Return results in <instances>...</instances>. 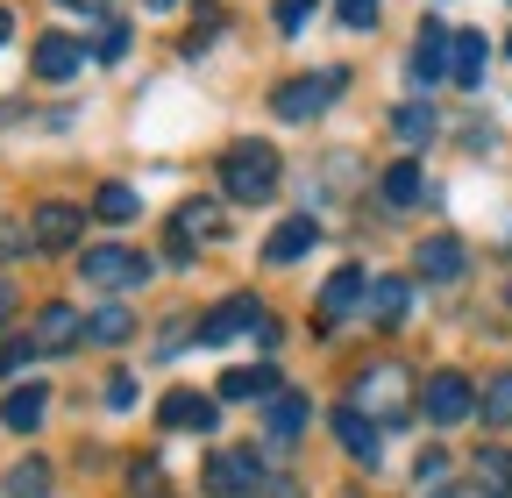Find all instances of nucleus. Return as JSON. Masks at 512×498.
Wrapping results in <instances>:
<instances>
[{
    "label": "nucleus",
    "mask_w": 512,
    "mask_h": 498,
    "mask_svg": "<svg viewBox=\"0 0 512 498\" xmlns=\"http://www.w3.org/2000/svg\"><path fill=\"white\" fill-rule=\"evenodd\" d=\"M278 178H285V164H278V150H271L264 136H242V143H228V157H221V193H228L235 207L271 200V193H278Z\"/></svg>",
    "instance_id": "obj_1"
},
{
    "label": "nucleus",
    "mask_w": 512,
    "mask_h": 498,
    "mask_svg": "<svg viewBox=\"0 0 512 498\" xmlns=\"http://www.w3.org/2000/svg\"><path fill=\"white\" fill-rule=\"evenodd\" d=\"M342 93H349V72H342V65H320V72L285 79V86L271 93V114H278V121H313V114H328V100H342Z\"/></svg>",
    "instance_id": "obj_2"
},
{
    "label": "nucleus",
    "mask_w": 512,
    "mask_h": 498,
    "mask_svg": "<svg viewBox=\"0 0 512 498\" xmlns=\"http://www.w3.org/2000/svg\"><path fill=\"white\" fill-rule=\"evenodd\" d=\"M356 413H370L377 427H392V420H406L413 413V385H406V370L399 363H370L363 378H356V399H349Z\"/></svg>",
    "instance_id": "obj_3"
},
{
    "label": "nucleus",
    "mask_w": 512,
    "mask_h": 498,
    "mask_svg": "<svg viewBox=\"0 0 512 498\" xmlns=\"http://www.w3.org/2000/svg\"><path fill=\"white\" fill-rule=\"evenodd\" d=\"M79 278L100 285V292H128V285L150 278V257H143V249H121V242H100V249L79 257Z\"/></svg>",
    "instance_id": "obj_4"
},
{
    "label": "nucleus",
    "mask_w": 512,
    "mask_h": 498,
    "mask_svg": "<svg viewBox=\"0 0 512 498\" xmlns=\"http://www.w3.org/2000/svg\"><path fill=\"white\" fill-rule=\"evenodd\" d=\"M420 420H434V427H463V420H477V385L463 378V370H434L427 392H420Z\"/></svg>",
    "instance_id": "obj_5"
},
{
    "label": "nucleus",
    "mask_w": 512,
    "mask_h": 498,
    "mask_svg": "<svg viewBox=\"0 0 512 498\" xmlns=\"http://www.w3.org/2000/svg\"><path fill=\"white\" fill-rule=\"evenodd\" d=\"M200 477H207L214 498H256V491L271 484V477H264V456H256V449H214Z\"/></svg>",
    "instance_id": "obj_6"
},
{
    "label": "nucleus",
    "mask_w": 512,
    "mask_h": 498,
    "mask_svg": "<svg viewBox=\"0 0 512 498\" xmlns=\"http://www.w3.org/2000/svg\"><path fill=\"white\" fill-rule=\"evenodd\" d=\"M221 235H228L221 200H185V207L171 214V249H178V257H200V249L221 242Z\"/></svg>",
    "instance_id": "obj_7"
},
{
    "label": "nucleus",
    "mask_w": 512,
    "mask_h": 498,
    "mask_svg": "<svg viewBox=\"0 0 512 498\" xmlns=\"http://www.w3.org/2000/svg\"><path fill=\"white\" fill-rule=\"evenodd\" d=\"M242 328H249V335L264 328V306H256L249 292H235V299H221V306H214V314L200 321V342H207V349H221V342H235Z\"/></svg>",
    "instance_id": "obj_8"
},
{
    "label": "nucleus",
    "mask_w": 512,
    "mask_h": 498,
    "mask_svg": "<svg viewBox=\"0 0 512 498\" xmlns=\"http://www.w3.org/2000/svg\"><path fill=\"white\" fill-rule=\"evenodd\" d=\"M29 65H36V79L43 86H72L79 79V65H86V43H72V36H36V57H29Z\"/></svg>",
    "instance_id": "obj_9"
},
{
    "label": "nucleus",
    "mask_w": 512,
    "mask_h": 498,
    "mask_svg": "<svg viewBox=\"0 0 512 498\" xmlns=\"http://www.w3.org/2000/svg\"><path fill=\"white\" fill-rule=\"evenodd\" d=\"M363 292H370V271L363 264H342L328 285H320V328H335V321H349L356 306H363Z\"/></svg>",
    "instance_id": "obj_10"
},
{
    "label": "nucleus",
    "mask_w": 512,
    "mask_h": 498,
    "mask_svg": "<svg viewBox=\"0 0 512 498\" xmlns=\"http://www.w3.org/2000/svg\"><path fill=\"white\" fill-rule=\"evenodd\" d=\"M328 427H335V442H342L356 463H377V456H384V427H377L370 413H356V406H335V413H328Z\"/></svg>",
    "instance_id": "obj_11"
},
{
    "label": "nucleus",
    "mask_w": 512,
    "mask_h": 498,
    "mask_svg": "<svg viewBox=\"0 0 512 498\" xmlns=\"http://www.w3.org/2000/svg\"><path fill=\"white\" fill-rule=\"evenodd\" d=\"M413 264H420V278H434V285H456V278L470 271V249H463L456 235H427V242L413 249Z\"/></svg>",
    "instance_id": "obj_12"
},
{
    "label": "nucleus",
    "mask_w": 512,
    "mask_h": 498,
    "mask_svg": "<svg viewBox=\"0 0 512 498\" xmlns=\"http://www.w3.org/2000/svg\"><path fill=\"white\" fill-rule=\"evenodd\" d=\"M79 228H86V214H79V207H64V200H43V207H36V221H29L36 249H72V242H79Z\"/></svg>",
    "instance_id": "obj_13"
},
{
    "label": "nucleus",
    "mask_w": 512,
    "mask_h": 498,
    "mask_svg": "<svg viewBox=\"0 0 512 498\" xmlns=\"http://www.w3.org/2000/svg\"><path fill=\"white\" fill-rule=\"evenodd\" d=\"M406 79H413V86H441V79H448V29H441V22H420V43H413Z\"/></svg>",
    "instance_id": "obj_14"
},
{
    "label": "nucleus",
    "mask_w": 512,
    "mask_h": 498,
    "mask_svg": "<svg viewBox=\"0 0 512 498\" xmlns=\"http://www.w3.org/2000/svg\"><path fill=\"white\" fill-rule=\"evenodd\" d=\"M157 420H164V427H178V434H214V420H221V413H214V399H207V392H171V399L157 406Z\"/></svg>",
    "instance_id": "obj_15"
},
{
    "label": "nucleus",
    "mask_w": 512,
    "mask_h": 498,
    "mask_svg": "<svg viewBox=\"0 0 512 498\" xmlns=\"http://www.w3.org/2000/svg\"><path fill=\"white\" fill-rule=\"evenodd\" d=\"M313 242H320V228H313L306 214H292V221H278V228L264 235V264H299Z\"/></svg>",
    "instance_id": "obj_16"
},
{
    "label": "nucleus",
    "mask_w": 512,
    "mask_h": 498,
    "mask_svg": "<svg viewBox=\"0 0 512 498\" xmlns=\"http://www.w3.org/2000/svg\"><path fill=\"white\" fill-rule=\"evenodd\" d=\"M43 413H50V385H15L8 399H0V420H8L15 434H36Z\"/></svg>",
    "instance_id": "obj_17"
},
{
    "label": "nucleus",
    "mask_w": 512,
    "mask_h": 498,
    "mask_svg": "<svg viewBox=\"0 0 512 498\" xmlns=\"http://www.w3.org/2000/svg\"><path fill=\"white\" fill-rule=\"evenodd\" d=\"M484 57H491V43H484L477 29L448 36V79H456V86H477V79H484Z\"/></svg>",
    "instance_id": "obj_18"
},
{
    "label": "nucleus",
    "mask_w": 512,
    "mask_h": 498,
    "mask_svg": "<svg viewBox=\"0 0 512 498\" xmlns=\"http://www.w3.org/2000/svg\"><path fill=\"white\" fill-rule=\"evenodd\" d=\"M79 335H86V321L72 314V306H43V321H36V349L43 356H64Z\"/></svg>",
    "instance_id": "obj_19"
},
{
    "label": "nucleus",
    "mask_w": 512,
    "mask_h": 498,
    "mask_svg": "<svg viewBox=\"0 0 512 498\" xmlns=\"http://www.w3.org/2000/svg\"><path fill=\"white\" fill-rule=\"evenodd\" d=\"M377 193H384V207H427L434 193H427V178H420V164H392L377 178Z\"/></svg>",
    "instance_id": "obj_20"
},
{
    "label": "nucleus",
    "mask_w": 512,
    "mask_h": 498,
    "mask_svg": "<svg viewBox=\"0 0 512 498\" xmlns=\"http://www.w3.org/2000/svg\"><path fill=\"white\" fill-rule=\"evenodd\" d=\"M434 129H441V121H434V107H427V100H406V107H392V136H399L406 150L434 143Z\"/></svg>",
    "instance_id": "obj_21"
},
{
    "label": "nucleus",
    "mask_w": 512,
    "mask_h": 498,
    "mask_svg": "<svg viewBox=\"0 0 512 498\" xmlns=\"http://www.w3.org/2000/svg\"><path fill=\"white\" fill-rule=\"evenodd\" d=\"M306 413H313V406H306L299 392H271V399H264V427L278 434V442H292V434L306 427Z\"/></svg>",
    "instance_id": "obj_22"
},
{
    "label": "nucleus",
    "mask_w": 512,
    "mask_h": 498,
    "mask_svg": "<svg viewBox=\"0 0 512 498\" xmlns=\"http://www.w3.org/2000/svg\"><path fill=\"white\" fill-rule=\"evenodd\" d=\"M271 385H278V370H271V356H264V363H249V370H228V378H221V399H271Z\"/></svg>",
    "instance_id": "obj_23"
},
{
    "label": "nucleus",
    "mask_w": 512,
    "mask_h": 498,
    "mask_svg": "<svg viewBox=\"0 0 512 498\" xmlns=\"http://www.w3.org/2000/svg\"><path fill=\"white\" fill-rule=\"evenodd\" d=\"M406 306H413V285H406V278H384V285H370V314H377L384 328H399V321H406Z\"/></svg>",
    "instance_id": "obj_24"
},
{
    "label": "nucleus",
    "mask_w": 512,
    "mask_h": 498,
    "mask_svg": "<svg viewBox=\"0 0 512 498\" xmlns=\"http://www.w3.org/2000/svg\"><path fill=\"white\" fill-rule=\"evenodd\" d=\"M477 420H491V427H512V370H498V378L477 392Z\"/></svg>",
    "instance_id": "obj_25"
},
{
    "label": "nucleus",
    "mask_w": 512,
    "mask_h": 498,
    "mask_svg": "<svg viewBox=\"0 0 512 498\" xmlns=\"http://www.w3.org/2000/svg\"><path fill=\"white\" fill-rule=\"evenodd\" d=\"M128 335H136V314H128V306H100V314L86 321V342H128Z\"/></svg>",
    "instance_id": "obj_26"
},
{
    "label": "nucleus",
    "mask_w": 512,
    "mask_h": 498,
    "mask_svg": "<svg viewBox=\"0 0 512 498\" xmlns=\"http://www.w3.org/2000/svg\"><path fill=\"white\" fill-rule=\"evenodd\" d=\"M93 214H100V221H136L143 200H136V185H100V193H93Z\"/></svg>",
    "instance_id": "obj_27"
},
{
    "label": "nucleus",
    "mask_w": 512,
    "mask_h": 498,
    "mask_svg": "<svg viewBox=\"0 0 512 498\" xmlns=\"http://www.w3.org/2000/svg\"><path fill=\"white\" fill-rule=\"evenodd\" d=\"M8 498H50V463H36V456L15 463L8 470Z\"/></svg>",
    "instance_id": "obj_28"
},
{
    "label": "nucleus",
    "mask_w": 512,
    "mask_h": 498,
    "mask_svg": "<svg viewBox=\"0 0 512 498\" xmlns=\"http://www.w3.org/2000/svg\"><path fill=\"white\" fill-rule=\"evenodd\" d=\"M477 484H484V491H512V456H505V449H484V456H477Z\"/></svg>",
    "instance_id": "obj_29"
},
{
    "label": "nucleus",
    "mask_w": 512,
    "mask_h": 498,
    "mask_svg": "<svg viewBox=\"0 0 512 498\" xmlns=\"http://www.w3.org/2000/svg\"><path fill=\"white\" fill-rule=\"evenodd\" d=\"M335 15H342L349 29H377V15H384V0H335Z\"/></svg>",
    "instance_id": "obj_30"
},
{
    "label": "nucleus",
    "mask_w": 512,
    "mask_h": 498,
    "mask_svg": "<svg viewBox=\"0 0 512 498\" xmlns=\"http://www.w3.org/2000/svg\"><path fill=\"white\" fill-rule=\"evenodd\" d=\"M121 50H128V22H107V29L93 36V57H100V65H114Z\"/></svg>",
    "instance_id": "obj_31"
},
{
    "label": "nucleus",
    "mask_w": 512,
    "mask_h": 498,
    "mask_svg": "<svg viewBox=\"0 0 512 498\" xmlns=\"http://www.w3.org/2000/svg\"><path fill=\"white\" fill-rule=\"evenodd\" d=\"M306 22H313V0H278V29L285 36H299Z\"/></svg>",
    "instance_id": "obj_32"
},
{
    "label": "nucleus",
    "mask_w": 512,
    "mask_h": 498,
    "mask_svg": "<svg viewBox=\"0 0 512 498\" xmlns=\"http://www.w3.org/2000/svg\"><path fill=\"white\" fill-rule=\"evenodd\" d=\"M448 470H456V463H448V456H441V449H427V456H420V463H413V477H420V484H427V491H434V484H441V477H448Z\"/></svg>",
    "instance_id": "obj_33"
},
{
    "label": "nucleus",
    "mask_w": 512,
    "mask_h": 498,
    "mask_svg": "<svg viewBox=\"0 0 512 498\" xmlns=\"http://www.w3.org/2000/svg\"><path fill=\"white\" fill-rule=\"evenodd\" d=\"M157 484H164V463H150V456H143V463H136V477H128V491H136V498H150Z\"/></svg>",
    "instance_id": "obj_34"
},
{
    "label": "nucleus",
    "mask_w": 512,
    "mask_h": 498,
    "mask_svg": "<svg viewBox=\"0 0 512 498\" xmlns=\"http://www.w3.org/2000/svg\"><path fill=\"white\" fill-rule=\"evenodd\" d=\"M29 356H36V342H8V349H0V378H15Z\"/></svg>",
    "instance_id": "obj_35"
},
{
    "label": "nucleus",
    "mask_w": 512,
    "mask_h": 498,
    "mask_svg": "<svg viewBox=\"0 0 512 498\" xmlns=\"http://www.w3.org/2000/svg\"><path fill=\"white\" fill-rule=\"evenodd\" d=\"M107 406H136V378H128V370L107 378Z\"/></svg>",
    "instance_id": "obj_36"
},
{
    "label": "nucleus",
    "mask_w": 512,
    "mask_h": 498,
    "mask_svg": "<svg viewBox=\"0 0 512 498\" xmlns=\"http://www.w3.org/2000/svg\"><path fill=\"white\" fill-rule=\"evenodd\" d=\"M0 321H15V285L0 278Z\"/></svg>",
    "instance_id": "obj_37"
},
{
    "label": "nucleus",
    "mask_w": 512,
    "mask_h": 498,
    "mask_svg": "<svg viewBox=\"0 0 512 498\" xmlns=\"http://www.w3.org/2000/svg\"><path fill=\"white\" fill-rule=\"evenodd\" d=\"M8 36H15V15H8V8H0V43H8Z\"/></svg>",
    "instance_id": "obj_38"
},
{
    "label": "nucleus",
    "mask_w": 512,
    "mask_h": 498,
    "mask_svg": "<svg viewBox=\"0 0 512 498\" xmlns=\"http://www.w3.org/2000/svg\"><path fill=\"white\" fill-rule=\"evenodd\" d=\"M57 8H107V0H57Z\"/></svg>",
    "instance_id": "obj_39"
}]
</instances>
